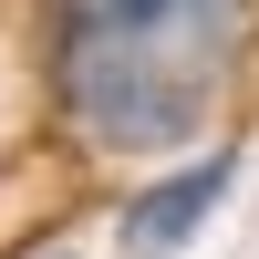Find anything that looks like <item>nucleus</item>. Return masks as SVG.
<instances>
[{
  "instance_id": "f257e3e1",
  "label": "nucleus",
  "mask_w": 259,
  "mask_h": 259,
  "mask_svg": "<svg viewBox=\"0 0 259 259\" xmlns=\"http://www.w3.org/2000/svg\"><path fill=\"white\" fill-rule=\"evenodd\" d=\"M249 0H62V114L114 156L197 145Z\"/></svg>"
},
{
  "instance_id": "f03ea898",
  "label": "nucleus",
  "mask_w": 259,
  "mask_h": 259,
  "mask_svg": "<svg viewBox=\"0 0 259 259\" xmlns=\"http://www.w3.org/2000/svg\"><path fill=\"white\" fill-rule=\"evenodd\" d=\"M228 177H239V156H197V166H177V177H156L135 207H124V249H135V259H166V249H187L207 218H218Z\"/></svg>"
}]
</instances>
